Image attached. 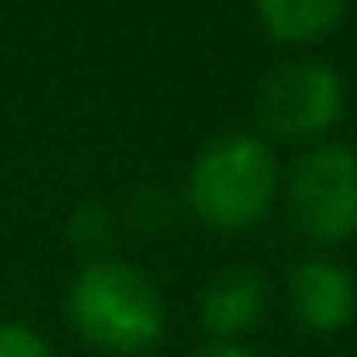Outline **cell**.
<instances>
[{
	"instance_id": "cell-9",
	"label": "cell",
	"mask_w": 357,
	"mask_h": 357,
	"mask_svg": "<svg viewBox=\"0 0 357 357\" xmlns=\"http://www.w3.org/2000/svg\"><path fill=\"white\" fill-rule=\"evenodd\" d=\"M194 357H261V353H257V349H248L244 340H240V344H211V340H206Z\"/></svg>"
},
{
	"instance_id": "cell-3",
	"label": "cell",
	"mask_w": 357,
	"mask_h": 357,
	"mask_svg": "<svg viewBox=\"0 0 357 357\" xmlns=\"http://www.w3.org/2000/svg\"><path fill=\"white\" fill-rule=\"evenodd\" d=\"M286 215L315 248H336L357 236V151L340 143L311 147L282 181Z\"/></svg>"
},
{
	"instance_id": "cell-1",
	"label": "cell",
	"mask_w": 357,
	"mask_h": 357,
	"mask_svg": "<svg viewBox=\"0 0 357 357\" xmlns=\"http://www.w3.org/2000/svg\"><path fill=\"white\" fill-rule=\"evenodd\" d=\"M68 328L105 357H143L168 332L160 286L130 261L93 257L68 286Z\"/></svg>"
},
{
	"instance_id": "cell-8",
	"label": "cell",
	"mask_w": 357,
	"mask_h": 357,
	"mask_svg": "<svg viewBox=\"0 0 357 357\" xmlns=\"http://www.w3.org/2000/svg\"><path fill=\"white\" fill-rule=\"evenodd\" d=\"M0 357H55V349L30 324H0Z\"/></svg>"
},
{
	"instance_id": "cell-5",
	"label": "cell",
	"mask_w": 357,
	"mask_h": 357,
	"mask_svg": "<svg viewBox=\"0 0 357 357\" xmlns=\"http://www.w3.org/2000/svg\"><path fill=\"white\" fill-rule=\"evenodd\" d=\"M286 311L311 336H336L357 319V278L336 257H307L286 278Z\"/></svg>"
},
{
	"instance_id": "cell-6",
	"label": "cell",
	"mask_w": 357,
	"mask_h": 357,
	"mask_svg": "<svg viewBox=\"0 0 357 357\" xmlns=\"http://www.w3.org/2000/svg\"><path fill=\"white\" fill-rule=\"evenodd\" d=\"M265 278L257 269H227L198 294V328L211 344H240L265 315Z\"/></svg>"
},
{
	"instance_id": "cell-4",
	"label": "cell",
	"mask_w": 357,
	"mask_h": 357,
	"mask_svg": "<svg viewBox=\"0 0 357 357\" xmlns=\"http://www.w3.org/2000/svg\"><path fill=\"white\" fill-rule=\"evenodd\" d=\"M340 114H344V80L328 63L298 59V63H282L261 80L257 118L278 139L290 143L319 139L336 126Z\"/></svg>"
},
{
	"instance_id": "cell-2",
	"label": "cell",
	"mask_w": 357,
	"mask_h": 357,
	"mask_svg": "<svg viewBox=\"0 0 357 357\" xmlns=\"http://www.w3.org/2000/svg\"><path fill=\"white\" fill-rule=\"evenodd\" d=\"M190 211L215 231L257 227L282 198V164L261 135H223L206 143L190 168Z\"/></svg>"
},
{
	"instance_id": "cell-7",
	"label": "cell",
	"mask_w": 357,
	"mask_h": 357,
	"mask_svg": "<svg viewBox=\"0 0 357 357\" xmlns=\"http://www.w3.org/2000/svg\"><path fill=\"white\" fill-rule=\"evenodd\" d=\"M349 0H257V13L278 43H315L340 17Z\"/></svg>"
}]
</instances>
